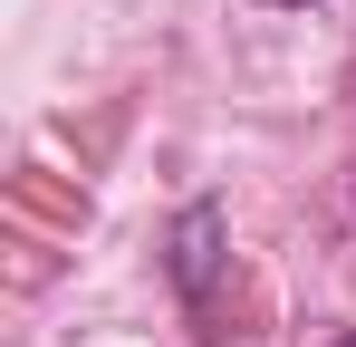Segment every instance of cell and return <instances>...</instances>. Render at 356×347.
<instances>
[{"mask_svg":"<svg viewBox=\"0 0 356 347\" xmlns=\"http://www.w3.org/2000/svg\"><path fill=\"white\" fill-rule=\"evenodd\" d=\"M270 10H308V0H270Z\"/></svg>","mask_w":356,"mask_h":347,"instance_id":"2","label":"cell"},{"mask_svg":"<svg viewBox=\"0 0 356 347\" xmlns=\"http://www.w3.org/2000/svg\"><path fill=\"white\" fill-rule=\"evenodd\" d=\"M337 347H356V338H337Z\"/></svg>","mask_w":356,"mask_h":347,"instance_id":"3","label":"cell"},{"mask_svg":"<svg viewBox=\"0 0 356 347\" xmlns=\"http://www.w3.org/2000/svg\"><path fill=\"white\" fill-rule=\"evenodd\" d=\"M202 270H212V213L183 222V289H202Z\"/></svg>","mask_w":356,"mask_h":347,"instance_id":"1","label":"cell"}]
</instances>
